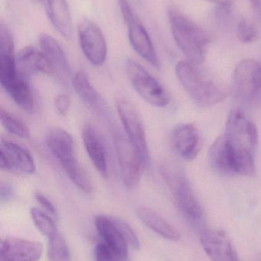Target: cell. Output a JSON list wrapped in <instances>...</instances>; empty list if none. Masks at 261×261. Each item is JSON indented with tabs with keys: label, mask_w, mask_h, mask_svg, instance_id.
Segmentation results:
<instances>
[{
	"label": "cell",
	"mask_w": 261,
	"mask_h": 261,
	"mask_svg": "<svg viewBox=\"0 0 261 261\" xmlns=\"http://www.w3.org/2000/svg\"><path fill=\"white\" fill-rule=\"evenodd\" d=\"M15 62L18 73L26 79L29 80L39 73L53 75L41 49L31 46L24 47L15 56Z\"/></svg>",
	"instance_id": "ffe728a7"
},
{
	"label": "cell",
	"mask_w": 261,
	"mask_h": 261,
	"mask_svg": "<svg viewBox=\"0 0 261 261\" xmlns=\"http://www.w3.org/2000/svg\"><path fill=\"white\" fill-rule=\"evenodd\" d=\"M35 199L38 202V204L44 208L46 213H49L50 216H53V217L57 218L58 212H57L56 208L47 196H44L42 193L37 192L35 193Z\"/></svg>",
	"instance_id": "4dcf8cb0"
},
{
	"label": "cell",
	"mask_w": 261,
	"mask_h": 261,
	"mask_svg": "<svg viewBox=\"0 0 261 261\" xmlns=\"http://www.w3.org/2000/svg\"><path fill=\"white\" fill-rule=\"evenodd\" d=\"M168 16L175 41L188 61L196 65L202 64L210 42L208 34L177 8L170 7Z\"/></svg>",
	"instance_id": "277c9868"
},
{
	"label": "cell",
	"mask_w": 261,
	"mask_h": 261,
	"mask_svg": "<svg viewBox=\"0 0 261 261\" xmlns=\"http://www.w3.org/2000/svg\"><path fill=\"white\" fill-rule=\"evenodd\" d=\"M1 124L3 128L11 135H15L21 139H28L30 137V130L24 122L9 112L1 109L0 112Z\"/></svg>",
	"instance_id": "484cf974"
},
{
	"label": "cell",
	"mask_w": 261,
	"mask_h": 261,
	"mask_svg": "<svg viewBox=\"0 0 261 261\" xmlns=\"http://www.w3.org/2000/svg\"><path fill=\"white\" fill-rule=\"evenodd\" d=\"M83 144L97 171L104 179L109 176L108 158L102 137L94 126L85 124L83 127Z\"/></svg>",
	"instance_id": "e0dca14e"
},
{
	"label": "cell",
	"mask_w": 261,
	"mask_h": 261,
	"mask_svg": "<svg viewBox=\"0 0 261 261\" xmlns=\"http://www.w3.org/2000/svg\"><path fill=\"white\" fill-rule=\"evenodd\" d=\"M0 84L8 96L21 110L33 111L35 99L29 80L18 73L15 54H0Z\"/></svg>",
	"instance_id": "8992f818"
},
{
	"label": "cell",
	"mask_w": 261,
	"mask_h": 261,
	"mask_svg": "<svg viewBox=\"0 0 261 261\" xmlns=\"http://www.w3.org/2000/svg\"><path fill=\"white\" fill-rule=\"evenodd\" d=\"M116 108L127 139L149 166L150 155L147 133L139 112L131 102L124 99L116 100Z\"/></svg>",
	"instance_id": "30bf717a"
},
{
	"label": "cell",
	"mask_w": 261,
	"mask_h": 261,
	"mask_svg": "<svg viewBox=\"0 0 261 261\" xmlns=\"http://www.w3.org/2000/svg\"><path fill=\"white\" fill-rule=\"evenodd\" d=\"M0 167L6 171L21 174H32L36 170L35 160L29 150L9 140L1 141Z\"/></svg>",
	"instance_id": "4fadbf2b"
},
{
	"label": "cell",
	"mask_w": 261,
	"mask_h": 261,
	"mask_svg": "<svg viewBox=\"0 0 261 261\" xmlns=\"http://www.w3.org/2000/svg\"><path fill=\"white\" fill-rule=\"evenodd\" d=\"M237 35L242 42L252 43L258 38V31L254 23L249 20L242 19L238 24Z\"/></svg>",
	"instance_id": "83f0119b"
},
{
	"label": "cell",
	"mask_w": 261,
	"mask_h": 261,
	"mask_svg": "<svg viewBox=\"0 0 261 261\" xmlns=\"http://www.w3.org/2000/svg\"><path fill=\"white\" fill-rule=\"evenodd\" d=\"M46 12L51 22L66 39L72 35V18L66 0H45Z\"/></svg>",
	"instance_id": "603a6c76"
},
{
	"label": "cell",
	"mask_w": 261,
	"mask_h": 261,
	"mask_svg": "<svg viewBox=\"0 0 261 261\" xmlns=\"http://www.w3.org/2000/svg\"><path fill=\"white\" fill-rule=\"evenodd\" d=\"M136 215L146 226L163 239L173 242H178L180 239L179 231L154 210L140 206L136 210Z\"/></svg>",
	"instance_id": "cb8c5ba5"
},
{
	"label": "cell",
	"mask_w": 261,
	"mask_h": 261,
	"mask_svg": "<svg viewBox=\"0 0 261 261\" xmlns=\"http://www.w3.org/2000/svg\"><path fill=\"white\" fill-rule=\"evenodd\" d=\"M35 1L39 2V3H44V2H45V0H35Z\"/></svg>",
	"instance_id": "d590c367"
},
{
	"label": "cell",
	"mask_w": 261,
	"mask_h": 261,
	"mask_svg": "<svg viewBox=\"0 0 261 261\" xmlns=\"http://www.w3.org/2000/svg\"><path fill=\"white\" fill-rule=\"evenodd\" d=\"M111 217L124 237L125 238L128 245L133 249L139 250L140 248V242H139L137 234H136L132 227L121 218L115 217V216H111Z\"/></svg>",
	"instance_id": "f1b7e54d"
},
{
	"label": "cell",
	"mask_w": 261,
	"mask_h": 261,
	"mask_svg": "<svg viewBox=\"0 0 261 261\" xmlns=\"http://www.w3.org/2000/svg\"></svg>",
	"instance_id": "8d00e7d4"
},
{
	"label": "cell",
	"mask_w": 261,
	"mask_h": 261,
	"mask_svg": "<svg viewBox=\"0 0 261 261\" xmlns=\"http://www.w3.org/2000/svg\"><path fill=\"white\" fill-rule=\"evenodd\" d=\"M126 71L135 91L146 102L159 108L170 104V96L163 86L140 64L129 58L126 61Z\"/></svg>",
	"instance_id": "52a82bcc"
},
{
	"label": "cell",
	"mask_w": 261,
	"mask_h": 261,
	"mask_svg": "<svg viewBox=\"0 0 261 261\" xmlns=\"http://www.w3.org/2000/svg\"><path fill=\"white\" fill-rule=\"evenodd\" d=\"M199 141V130L193 124H179L172 132V147L185 161L196 159L200 150Z\"/></svg>",
	"instance_id": "d6986e66"
},
{
	"label": "cell",
	"mask_w": 261,
	"mask_h": 261,
	"mask_svg": "<svg viewBox=\"0 0 261 261\" xmlns=\"http://www.w3.org/2000/svg\"><path fill=\"white\" fill-rule=\"evenodd\" d=\"M31 216L38 231L48 239L58 231L55 220L49 213L35 207L31 210Z\"/></svg>",
	"instance_id": "4316f807"
},
{
	"label": "cell",
	"mask_w": 261,
	"mask_h": 261,
	"mask_svg": "<svg viewBox=\"0 0 261 261\" xmlns=\"http://www.w3.org/2000/svg\"><path fill=\"white\" fill-rule=\"evenodd\" d=\"M97 231L104 243L114 250L123 261L128 258V243L112 219L111 216L100 215L95 219Z\"/></svg>",
	"instance_id": "44dd1931"
},
{
	"label": "cell",
	"mask_w": 261,
	"mask_h": 261,
	"mask_svg": "<svg viewBox=\"0 0 261 261\" xmlns=\"http://www.w3.org/2000/svg\"><path fill=\"white\" fill-rule=\"evenodd\" d=\"M161 174L179 211L191 220L202 219L204 216L203 208L183 170L176 164L165 163L161 167Z\"/></svg>",
	"instance_id": "5b68a950"
},
{
	"label": "cell",
	"mask_w": 261,
	"mask_h": 261,
	"mask_svg": "<svg viewBox=\"0 0 261 261\" xmlns=\"http://www.w3.org/2000/svg\"><path fill=\"white\" fill-rule=\"evenodd\" d=\"M72 86L77 95L84 105L106 122H112V114L108 104L90 82L85 72L80 70L72 80Z\"/></svg>",
	"instance_id": "5bb4252c"
},
{
	"label": "cell",
	"mask_w": 261,
	"mask_h": 261,
	"mask_svg": "<svg viewBox=\"0 0 261 261\" xmlns=\"http://www.w3.org/2000/svg\"><path fill=\"white\" fill-rule=\"evenodd\" d=\"M55 110L61 116H65L70 107V99L65 94H59L55 97L54 102Z\"/></svg>",
	"instance_id": "1f68e13d"
},
{
	"label": "cell",
	"mask_w": 261,
	"mask_h": 261,
	"mask_svg": "<svg viewBox=\"0 0 261 261\" xmlns=\"http://www.w3.org/2000/svg\"><path fill=\"white\" fill-rule=\"evenodd\" d=\"M40 242L8 237L3 239L0 261H37L42 254Z\"/></svg>",
	"instance_id": "ac0fdd59"
},
{
	"label": "cell",
	"mask_w": 261,
	"mask_h": 261,
	"mask_svg": "<svg viewBox=\"0 0 261 261\" xmlns=\"http://www.w3.org/2000/svg\"><path fill=\"white\" fill-rule=\"evenodd\" d=\"M200 242L211 261H240L229 236L219 228H206L200 234Z\"/></svg>",
	"instance_id": "9a60e30c"
},
{
	"label": "cell",
	"mask_w": 261,
	"mask_h": 261,
	"mask_svg": "<svg viewBox=\"0 0 261 261\" xmlns=\"http://www.w3.org/2000/svg\"><path fill=\"white\" fill-rule=\"evenodd\" d=\"M49 261H72L70 250L64 236L58 231L49 238Z\"/></svg>",
	"instance_id": "d4e9b609"
},
{
	"label": "cell",
	"mask_w": 261,
	"mask_h": 261,
	"mask_svg": "<svg viewBox=\"0 0 261 261\" xmlns=\"http://www.w3.org/2000/svg\"><path fill=\"white\" fill-rule=\"evenodd\" d=\"M40 49L52 69V73L64 84L72 83L74 75L64 50L56 39L42 34L39 37Z\"/></svg>",
	"instance_id": "2e32d148"
},
{
	"label": "cell",
	"mask_w": 261,
	"mask_h": 261,
	"mask_svg": "<svg viewBox=\"0 0 261 261\" xmlns=\"http://www.w3.org/2000/svg\"><path fill=\"white\" fill-rule=\"evenodd\" d=\"M81 50L91 65L101 67L107 57V44L101 29L93 21L84 19L78 28Z\"/></svg>",
	"instance_id": "7c38bea8"
},
{
	"label": "cell",
	"mask_w": 261,
	"mask_h": 261,
	"mask_svg": "<svg viewBox=\"0 0 261 261\" xmlns=\"http://www.w3.org/2000/svg\"><path fill=\"white\" fill-rule=\"evenodd\" d=\"M95 257L96 261H123L119 254L104 242L97 245Z\"/></svg>",
	"instance_id": "f546056e"
},
{
	"label": "cell",
	"mask_w": 261,
	"mask_h": 261,
	"mask_svg": "<svg viewBox=\"0 0 261 261\" xmlns=\"http://www.w3.org/2000/svg\"><path fill=\"white\" fill-rule=\"evenodd\" d=\"M234 91L242 102H261V64L248 58L241 61L234 70Z\"/></svg>",
	"instance_id": "8fae6325"
},
{
	"label": "cell",
	"mask_w": 261,
	"mask_h": 261,
	"mask_svg": "<svg viewBox=\"0 0 261 261\" xmlns=\"http://www.w3.org/2000/svg\"><path fill=\"white\" fill-rule=\"evenodd\" d=\"M113 138L121 179L127 189L133 190L139 186L148 165L126 135L116 130L113 132Z\"/></svg>",
	"instance_id": "ba28073f"
},
{
	"label": "cell",
	"mask_w": 261,
	"mask_h": 261,
	"mask_svg": "<svg viewBox=\"0 0 261 261\" xmlns=\"http://www.w3.org/2000/svg\"><path fill=\"white\" fill-rule=\"evenodd\" d=\"M224 136L234 150L237 174L254 176V156L259 138L258 130L252 119L242 110H232L228 115Z\"/></svg>",
	"instance_id": "6da1fadb"
},
{
	"label": "cell",
	"mask_w": 261,
	"mask_h": 261,
	"mask_svg": "<svg viewBox=\"0 0 261 261\" xmlns=\"http://www.w3.org/2000/svg\"><path fill=\"white\" fill-rule=\"evenodd\" d=\"M176 73L185 91L200 107H211L226 98L223 84L196 64L180 61L176 65Z\"/></svg>",
	"instance_id": "7a4b0ae2"
},
{
	"label": "cell",
	"mask_w": 261,
	"mask_h": 261,
	"mask_svg": "<svg viewBox=\"0 0 261 261\" xmlns=\"http://www.w3.org/2000/svg\"><path fill=\"white\" fill-rule=\"evenodd\" d=\"M253 9L261 18V0H250Z\"/></svg>",
	"instance_id": "836d02e7"
},
{
	"label": "cell",
	"mask_w": 261,
	"mask_h": 261,
	"mask_svg": "<svg viewBox=\"0 0 261 261\" xmlns=\"http://www.w3.org/2000/svg\"><path fill=\"white\" fill-rule=\"evenodd\" d=\"M46 145L75 187L90 194L93 191L91 180L77 158L72 135L62 128H52L46 135Z\"/></svg>",
	"instance_id": "3957f363"
},
{
	"label": "cell",
	"mask_w": 261,
	"mask_h": 261,
	"mask_svg": "<svg viewBox=\"0 0 261 261\" xmlns=\"http://www.w3.org/2000/svg\"><path fill=\"white\" fill-rule=\"evenodd\" d=\"M13 187L8 182H1L0 186V199L2 202H8L13 197Z\"/></svg>",
	"instance_id": "d6a6232c"
},
{
	"label": "cell",
	"mask_w": 261,
	"mask_h": 261,
	"mask_svg": "<svg viewBox=\"0 0 261 261\" xmlns=\"http://www.w3.org/2000/svg\"><path fill=\"white\" fill-rule=\"evenodd\" d=\"M206 1L219 5L222 7H228L232 4V0H206Z\"/></svg>",
	"instance_id": "e575fe53"
},
{
	"label": "cell",
	"mask_w": 261,
	"mask_h": 261,
	"mask_svg": "<svg viewBox=\"0 0 261 261\" xmlns=\"http://www.w3.org/2000/svg\"><path fill=\"white\" fill-rule=\"evenodd\" d=\"M118 3L128 29L129 40L133 50L150 65L156 69L160 68L157 54L145 27L133 12L127 0H118Z\"/></svg>",
	"instance_id": "9c48e42d"
},
{
	"label": "cell",
	"mask_w": 261,
	"mask_h": 261,
	"mask_svg": "<svg viewBox=\"0 0 261 261\" xmlns=\"http://www.w3.org/2000/svg\"><path fill=\"white\" fill-rule=\"evenodd\" d=\"M208 161L213 170L225 175L237 174L234 150L225 136L219 137L211 146Z\"/></svg>",
	"instance_id": "7402d4cb"
}]
</instances>
